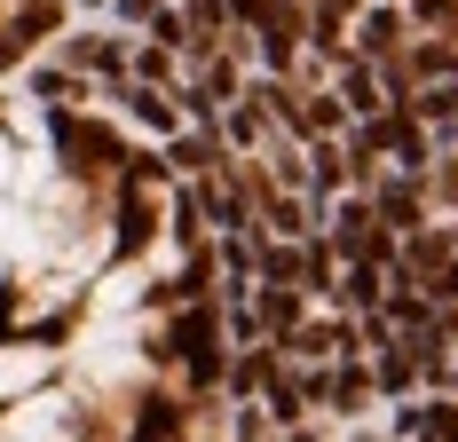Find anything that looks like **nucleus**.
Masks as SVG:
<instances>
[{
  "label": "nucleus",
  "instance_id": "nucleus-1",
  "mask_svg": "<svg viewBox=\"0 0 458 442\" xmlns=\"http://www.w3.org/2000/svg\"><path fill=\"white\" fill-rule=\"evenodd\" d=\"M127 103H135V119H142L150 134H174V111H166V95H150V88H142V95H127Z\"/></svg>",
  "mask_w": 458,
  "mask_h": 442
}]
</instances>
